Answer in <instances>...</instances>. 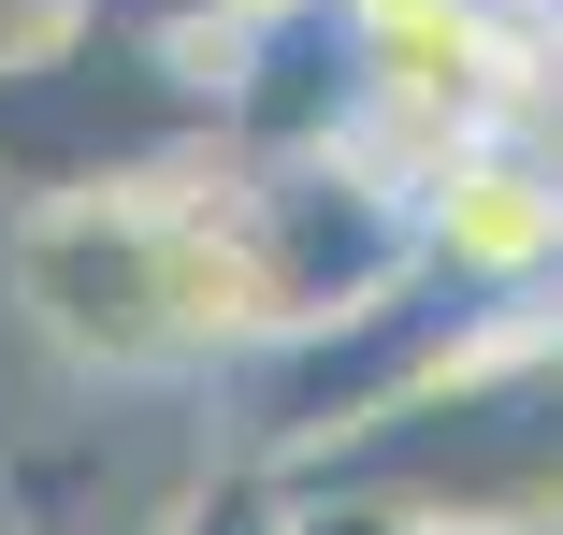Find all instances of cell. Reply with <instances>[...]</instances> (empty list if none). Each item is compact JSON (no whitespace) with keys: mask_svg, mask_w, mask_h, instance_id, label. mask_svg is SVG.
I'll list each match as a JSON object with an SVG mask.
<instances>
[{"mask_svg":"<svg viewBox=\"0 0 563 535\" xmlns=\"http://www.w3.org/2000/svg\"><path fill=\"white\" fill-rule=\"evenodd\" d=\"M0 290L15 318L101 391H188L261 362V304L232 247V145L131 174V188H58L0 218Z\"/></svg>","mask_w":563,"mask_h":535,"instance_id":"obj_1","label":"cell"},{"mask_svg":"<svg viewBox=\"0 0 563 535\" xmlns=\"http://www.w3.org/2000/svg\"><path fill=\"white\" fill-rule=\"evenodd\" d=\"M275 478H347L405 521L563 535V304H477L405 405H376L362 435H332L318 463H275Z\"/></svg>","mask_w":563,"mask_h":535,"instance_id":"obj_2","label":"cell"},{"mask_svg":"<svg viewBox=\"0 0 563 535\" xmlns=\"http://www.w3.org/2000/svg\"><path fill=\"white\" fill-rule=\"evenodd\" d=\"M174 160H217V87L174 30L117 15V0H30L0 30V218Z\"/></svg>","mask_w":563,"mask_h":535,"instance_id":"obj_3","label":"cell"},{"mask_svg":"<svg viewBox=\"0 0 563 535\" xmlns=\"http://www.w3.org/2000/svg\"><path fill=\"white\" fill-rule=\"evenodd\" d=\"M232 247H246V304L261 348L362 318L419 275V188L376 145H289V160H232Z\"/></svg>","mask_w":563,"mask_h":535,"instance_id":"obj_4","label":"cell"},{"mask_svg":"<svg viewBox=\"0 0 563 535\" xmlns=\"http://www.w3.org/2000/svg\"><path fill=\"white\" fill-rule=\"evenodd\" d=\"M405 188H419V261L463 304L563 290V145L549 131H463L448 160H419Z\"/></svg>","mask_w":563,"mask_h":535,"instance_id":"obj_5","label":"cell"},{"mask_svg":"<svg viewBox=\"0 0 563 535\" xmlns=\"http://www.w3.org/2000/svg\"><path fill=\"white\" fill-rule=\"evenodd\" d=\"M145 535H289V478H275L261 449H217V463H202Z\"/></svg>","mask_w":563,"mask_h":535,"instance_id":"obj_6","label":"cell"},{"mask_svg":"<svg viewBox=\"0 0 563 535\" xmlns=\"http://www.w3.org/2000/svg\"><path fill=\"white\" fill-rule=\"evenodd\" d=\"M0 535H73V521H44V506H30V521H0Z\"/></svg>","mask_w":563,"mask_h":535,"instance_id":"obj_7","label":"cell"}]
</instances>
